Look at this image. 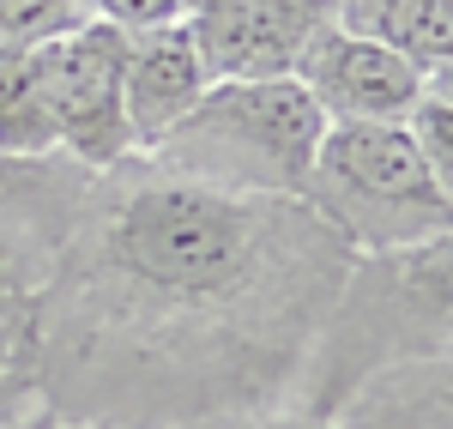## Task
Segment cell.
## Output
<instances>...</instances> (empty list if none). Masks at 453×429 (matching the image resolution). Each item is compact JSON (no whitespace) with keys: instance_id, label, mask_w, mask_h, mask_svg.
Listing matches in <instances>:
<instances>
[{"instance_id":"obj_1","label":"cell","mask_w":453,"mask_h":429,"mask_svg":"<svg viewBox=\"0 0 453 429\" xmlns=\"http://www.w3.org/2000/svg\"><path fill=\"white\" fill-rule=\"evenodd\" d=\"M357 254L303 206L127 157L91 176L36 285V399L91 429H188L290 405Z\"/></svg>"},{"instance_id":"obj_2","label":"cell","mask_w":453,"mask_h":429,"mask_svg":"<svg viewBox=\"0 0 453 429\" xmlns=\"http://www.w3.org/2000/svg\"><path fill=\"white\" fill-rule=\"evenodd\" d=\"M448 285V242H423V249L399 254H357L320 333H314V351L290 387V405L309 418H326L369 375L411 357H441L453 315Z\"/></svg>"},{"instance_id":"obj_3","label":"cell","mask_w":453,"mask_h":429,"mask_svg":"<svg viewBox=\"0 0 453 429\" xmlns=\"http://www.w3.org/2000/svg\"><path fill=\"white\" fill-rule=\"evenodd\" d=\"M320 134L326 115L296 79H218L145 164L218 194L303 200Z\"/></svg>"},{"instance_id":"obj_4","label":"cell","mask_w":453,"mask_h":429,"mask_svg":"<svg viewBox=\"0 0 453 429\" xmlns=\"http://www.w3.org/2000/svg\"><path fill=\"white\" fill-rule=\"evenodd\" d=\"M303 206L350 254H399L448 242L453 188L429 176L405 121H326Z\"/></svg>"},{"instance_id":"obj_5","label":"cell","mask_w":453,"mask_h":429,"mask_svg":"<svg viewBox=\"0 0 453 429\" xmlns=\"http://www.w3.org/2000/svg\"><path fill=\"white\" fill-rule=\"evenodd\" d=\"M121 61H127V36L104 19L31 49L36 97L49 115L55 151L85 170H115L134 157L127 103H121Z\"/></svg>"},{"instance_id":"obj_6","label":"cell","mask_w":453,"mask_h":429,"mask_svg":"<svg viewBox=\"0 0 453 429\" xmlns=\"http://www.w3.org/2000/svg\"><path fill=\"white\" fill-rule=\"evenodd\" d=\"M339 0H188V36L218 79H290Z\"/></svg>"},{"instance_id":"obj_7","label":"cell","mask_w":453,"mask_h":429,"mask_svg":"<svg viewBox=\"0 0 453 429\" xmlns=\"http://www.w3.org/2000/svg\"><path fill=\"white\" fill-rule=\"evenodd\" d=\"M85 164H73L61 151L49 157H12L0 151V266L19 279V285H42L55 254L67 249L73 224L85 212V194H91Z\"/></svg>"},{"instance_id":"obj_8","label":"cell","mask_w":453,"mask_h":429,"mask_svg":"<svg viewBox=\"0 0 453 429\" xmlns=\"http://www.w3.org/2000/svg\"><path fill=\"white\" fill-rule=\"evenodd\" d=\"M290 79L314 97V109L326 121H405L429 85V73L387 55L381 42L350 36L339 19L303 49Z\"/></svg>"},{"instance_id":"obj_9","label":"cell","mask_w":453,"mask_h":429,"mask_svg":"<svg viewBox=\"0 0 453 429\" xmlns=\"http://www.w3.org/2000/svg\"><path fill=\"white\" fill-rule=\"evenodd\" d=\"M211 73L194 49L188 25H157V31L127 36V61H121V103H127V134L134 157L157 151L181 127V115L206 97Z\"/></svg>"},{"instance_id":"obj_10","label":"cell","mask_w":453,"mask_h":429,"mask_svg":"<svg viewBox=\"0 0 453 429\" xmlns=\"http://www.w3.org/2000/svg\"><path fill=\"white\" fill-rule=\"evenodd\" d=\"M333 429H453V369L441 357H411L350 387L333 411Z\"/></svg>"},{"instance_id":"obj_11","label":"cell","mask_w":453,"mask_h":429,"mask_svg":"<svg viewBox=\"0 0 453 429\" xmlns=\"http://www.w3.org/2000/svg\"><path fill=\"white\" fill-rule=\"evenodd\" d=\"M339 25L429 79L453 61V0H339Z\"/></svg>"},{"instance_id":"obj_12","label":"cell","mask_w":453,"mask_h":429,"mask_svg":"<svg viewBox=\"0 0 453 429\" xmlns=\"http://www.w3.org/2000/svg\"><path fill=\"white\" fill-rule=\"evenodd\" d=\"M36 405V290L0 266V429L25 424Z\"/></svg>"},{"instance_id":"obj_13","label":"cell","mask_w":453,"mask_h":429,"mask_svg":"<svg viewBox=\"0 0 453 429\" xmlns=\"http://www.w3.org/2000/svg\"><path fill=\"white\" fill-rule=\"evenodd\" d=\"M0 151L12 157H49L55 134L36 97V73H31V49H6L0 42Z\"/></svg>"},{"instance_id":"obj_14","label":"cell","mask_w":453,"mask_h":429,"mask_svg":"<svg viewBox=\"0 0 453 429\" xmlns=\"http://www.w3.org/2000/svg\"><path fill=\"white\" fill-rule=\"evenodd\" d=\"M97 6L91 0H0V42L6 49H36L55 36L91 25Z\"/></svg>"},{"instance_id":"obj_15","label":"cell","mask_w":453,"mask_h":429,"mask_svg":"<svg viewBox=\"0 0 453 429\" xmlns=\"http://www.w3.org/2000/svg\"><path fill=\"white\" fill-rule=\"evenodd\" d=\"M405 134L418 145V157L429 164V176L453 188V97H448V73H435L429 85H423L418 109L405 115Z\"/></svg>"},{"instance_id":"obj_16","label":"cell","mask_w":453,"mask_h":429,"mask_svg":"<svg viewBox=\"0 0 453 429\" xmlns=\"http://www.w3.org/2000/svg\"><path fill=\"white\" fill-rule=\"evenodd\" d=\"M91 6H97V19L115 25L121 36L157 31V25H181V19H188V0H91Z\"/></svg>"},{"instance_id":"obj_17","label":"cell","mask_w":453,"mask_h":429,"mask_svg":"<svg viewBox=\"0 0 453 429\" xmlns=\"http://www.w3.org/2000/svg\"><path fill=\"white\" fill-rule=\"evenodd\" d=\"M188 429H333L326 418H309L296 405H266V411H230V418H206Z\"/></svg>"},{"instance_id":"obj_18","label":"cell","mask_w":453,"mask_h":429,"mask_svg":"<svg viewBox=\"0 0 453 429\" xmlns=\"http://www.w3.org/2000/svg\"><path fill=\"white\" fill-rule=\"evenodd\" d=\"M12 429H91V424H73V418H55V411H42V405H36L31 418H25V424H12Z\"/></svg>"}]
</instances>
